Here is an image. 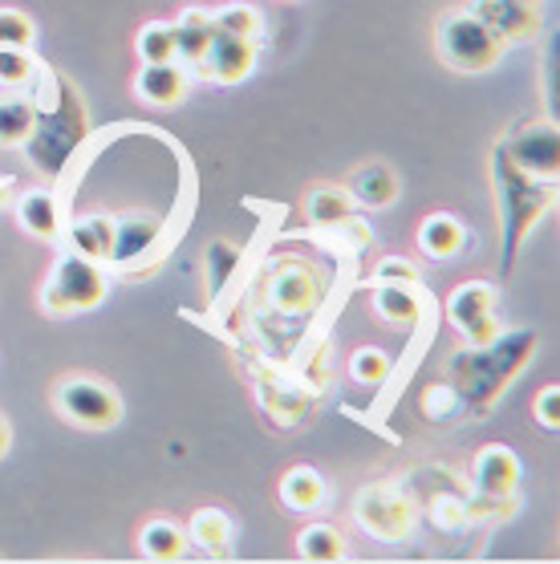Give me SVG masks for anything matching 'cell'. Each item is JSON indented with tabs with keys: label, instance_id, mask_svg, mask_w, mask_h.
<instances>
[{
	"label": "cell",
	"instance_id": "1",
	"mask_svg": "<svg viewBox=\"0 0 560 564\" xmlns=\"http://www.w3.org/2000/svg\"><path fill=\"white\" fill-rule=\"evenodd\" d=\"M540 337L532 329H511V334H496L484 346L459 349L455 358L446 361V382L455 386V394L463 398V406L487 411L496 402L516 373L528 366L532 349Z\"/></svg>",
	"mask_w": 560,
	"mask_h": 564
},
{
	"label": "cell",
	"instance_id": "2",
	"mask_svg": "<svg viewBox=\"0 0 560 564\" xmlns=\"http://www.w3.org/2000/svg\"><path fill=\"white\" fill-rule=\"evenodd\" d=\"M492 180H496L499 195V216H504V272H511L516 264V248L524 245V236L540 224L548 207L557 204V183L532 180L524 175L520 167H511V159L504 154V147L496 142V154H492Z\"/></svg>",
	"mask_w": 560,
	"mask_h": 564
},
{
	"label": "cell",
	"instance_id": "3",
	"mask_svg": "<svg viewBox=\"0 0 560 564\" xmlns=\"http://www.w3.org/2000/svg\"><path fill=\"white\" fill-rule=\"evenodd\" d=\"M57 86H62L57 90V106H53L50 115H37V127L25 139L29 163L41 175H50V180L62 175L65 163L74 159V151L86 139V106H82V98H77L69 82H57Z\"/></svg>",
	"mask_w": 560,
	"mask_h": 564
},
{
	"label": "cell",
	"instance_id": "4",
	"mask_svg": "<svg viewBox=\"0 0 560 564\" xmlns=\"http://www.w3.org/2000/svg\"><path fill=\"white\" fill-rule=\"evenodd\" d=\"M504 41L472 13V9H451L434 21V53L446 69L455 74H487L504 57Z\"/></svg>",
	"mask_w": 560,
	"mask_h": 564
},
{
	"label": "cell",
	"instance_id": "5",
	"mask_svg": "<svg viewBox=\"0 0 560 564\" xmlns=\"http://www.w3.org/2000/svg\"><path fill=\"white\" fill-rule=\"evenodd\" d=\"M106 272L98 269V260L77 257V252H62L57 264L50 269L45 284H41V308L50 317H74V313H89L106 301Z\"/></svg>",
	"mask_w": 560,
	"mask_h": 564
},
{
	"label": "cell",
	"instance_id": "6",
	"mask_svg": "<svg viewBox=\"0 0 560 564\" xmlns=\"http://www.w3.org/2000/svg\"><path fill=\"white\" fill-rule=\"evenodd\" d=\"M53 406L69 426L82 431H110L122 423V398L98 373H65L53 386Z\"/></svg>",
	"mask_w": 560,
	"mask_h": 564
},
{
	"label": "cell",
	"instance_id": "7",
	"mask_svg": "<svg viewBox=\"0 0 560 564\" xmlns=\"http://www.w3.org/2000/svg\"><path fill=\"white\" fill-rule=\"evenodd\" d=\"M354 520L369 540L402 544L419 524V503L395 484H366L354 496Z\"/></svg>",
	"mask_w": 560,
	"mask_h": 564
},
{
	"label": "cell",
	"instance_id": "8",
	"mask_svg": "<svg viewBox=\"0 0 560 564\" xmlns=\"http://www.w3.org/2000/svg\"><path fill=\"white\" fill-rule=\"evenodd\" d=\"M499 147H504V154L511 159V167H520L524 175L557 183L560 130H557L552 118H532V122H524V127H516L511 134H504Z\"/></svg>",
	"mask_w": 560,
	"mask_h": 564
},
{
	"label": "cell",
	"instance_id": "9",
	"mask_svg": "<svg viewBox=\"0 0 560 564\" xmlns=\"http://www.w3.org/2000/svg\"><path fill=\"white\" fill-rule=\"evenodd\" d=\"M446 321L463 334L467 346H484L499 334L496 329V289L487 281H463L446 296Z\"/></svg>",
	"mask_w": 560,
	"mask_h": 564
},
{
	"label": "cell",
	"instance_id": "10",
	"mask_svg": "<svg viewBox=\"0 0 560 564\" xmlns=\"http://www.w3.org/2000/svg\"><path fill=\"white\" fill-rule=\"evenodd\" d=\"M321 296H325V276L313 272L301 260H284L272 276H268V301L277 313H289V317H309L317 313Z\"/></svg>",
	"mask_w": 560,
	"mask_h": 564
},
{
	"label": "cell",
	"instance_id": "11",
	"mask_svg": "<svg viewBox=\"0 0 560 564\" xmlns=\"http://www.w3.org/2000/svg\"><path fill=\"white\" fill-rule=\"evenodd\" d=\"M524 479V463L508 443H487L472 459V488L484 500H516Z\"/></svg>",
	"mask_w": 560,
	"mask_h": 564
},
{
	"label": "cell",
	"instance_id": "12",
	"mask_svg": "<svg viewBox=\"0 0 560 564\" xmlns=\"http://www.w3.org/2000/svg\"><path fill=\"white\" fill-rule=\"evenodd\" d=\"M195 69L207 82H216V86H240L244 77L256 69V41L231 37V33H219L216 29L212 41H207V50L200 53Z\"/></svg>",
	"mask_w": 560,
	"mask_h": 564
},
{
	"label": "cell",
	"instance_id": "13",
	"mask_svg": "<svg viewBox=\"0 0 560 564\" xmlns=\"http://www.w3.org/2000/svg\"><path fill=\"white\" fill-rule=\"evenodd\" d=\"M504 45L528 41L540 33V4H516V0H472L467 4Z\"/></svg>",
	"mask_w": 560,
	"mask_h": 564
},
{
	"label": "cell",
	"instance_id": "14",
	"mask_svg": "<svg viewBox=\"0 0 560 564\" xmlns=\"http://www.w3.org/2000/svg\"><path fill=\"white\" fill-rule=\"evenodd\" d=\"M369 305H374V313L386 325H395V329H414L422 321V313H427L419 284H395V281L369 284Z\"/></svg>",
	"mask_w": 560,
	"mask_h": 564
},
{
	"label": "cell",
	"instance_id": "15",
	"mask_svg": "<svg viewBox=\"0 0 560 564\" xmlns=\"http://www.w3.org/2000/svg\"><path fill=\"white\" fill-rule=\"evenodd\" d=\"M134 94L147 106L171 110L187 98V69L179 62H142L139 74H134Z\"/></svg>",
	"mask_w": 560,
	"mask_h": 564
},
{
	"label": "cell",
	"instance_id": "16",
	"mask_svg": "<svg viewBox=\"0 0 560 564\" xmlns=\"http://www.w3.org/2000/svg\"><path fill=\"white\" fill-rule=\"evenodd\" d=\"M414 245L427 260H455L467 248V228L455 212H431V216H422Z\"/></svg>",
	"mask_w": 560,
	"mask_h": 564
},
{
	"label": "cell",
	"instance_id": "17",
	"mask_svg": "<svg viewBox=\"0 0 560 564\" xmlns=\"http://www.w3.org/2000/svg\"><path fill=\"white\" fill-rule=\"evenodd\" d=\"M17 224L37 236V240H57L65 228V212H62V195L50 192V187H33L17 199Z\"/></svg>",
	"mask_w": 560,
	"mask_h": 564
},
{
	"label": "cell",
	"instance_id": "18",
	"mask_svg": "<svg viewBox=\"0 0 560 564\" xmlns=\"http://www.w3.org/2000/svg\"><path fill=\"white\" fill-rule=\"evenodd\" d=\"M187 544L207 556H231V544H236L231 516L224 508H195L187 520Z\"/></svg>",
	"mask_w": 560,
	"mask_h": 564
},
{
	"label": "cell",
	"instance_id": "19",
	"mask_svg": "<svg viewBox=\"0 0 560 564\" xmlns=\"http://www.w3.org/2000/svg\"><path fill=\"white\" fill-rule=\"evenodd\" d=\"M280 503L284 508H293V512H317L321 503L330 500V479L317 471V467H289V471L280 475Z\"/></svg>",
	"mask_w": 560,
	"mask_h": 564
},
{
	"label": "cell",
	"instance_id": "20",
	"mask_svg": "<svg viewBox=\"0 0 560 564\" xmlns=\"http://www.w3.org/2000/svg\"><path fill=\"white\" fill-rule=\"evenodd\" d=\"M345 195L362 207H390L398 199V175L386 163H362L349 171Z\"/></svg>",
	"mask_w": 560,
	"mask_h": 564
},
{
	"label": "cell",
	"instance_id": "21",
	"mask_svg": "<svg viewBox=\"0 0 560 564\" xmlns=\"http://www.w3.org/2000/svg\"><path fill=\"white\" fill-rule=\"evenodd\" d=\"M187 528H179L175 520H166V516H154L147 524L139 528V552L147 561H163V564H175L187 556Z\"/></svg>",
	"mask_w": 560,
	"mask_h": 564
},
{
	"label": "cell",
	"instance_id": "22",
	"mask_svg": "<svg viewBox=\"0 0 560 564\" xmlns=\"http://www.w3.org/2000/svg\"><path fill=\"white\" fill-rule=\"evenodd\" d=\"M65 240H69V252L89 260H110V248H115V219L106 216H77L65 224Z\"/></svg>",
	"mask_w": 560,
	"mask_h": 564
},
{
	"label": "cell",
	"instance_id": "23",
	"mask_svg": "<svg viewBox=\"0 0 560 564\" xmlns=\"http://www.w3.org/2000/svg\"><path fill=\"white\" fill-rule=\"evenodd\" d=\"M171 29H175V62H192V65L200 62V53L207 50V41L216 33L207 9H183L171 21Z\"/></svg>",
	"mask_w": 560,
	"mask_h": 564
},
{
	"label": "cell",
	"instance_id": "24",
	"mask_svg": "<svg viewBox=\"0 0 560 564\" xmlns=\"http://www.w3.org/2000/svg\"><path fill=\"white\" fill-rule=\"evenodd\" d=\"M345 552H349L345 549V536L333 524L313 520V524H305L297 532V556H301V561L333 564V561H345Z\"/></svg>",
	"mask_w": 560,
	"mask_h": 564
},
{
	"label": "cell",
	"instance_id": "25",
	"mask_svg": "<svg viewBox=\"0 0 560 564\" xmlns=\"http://www.w3.org/2000/svg\"><path fill=\"white\" fill-rule=\"evenodd\" d=\"M349 195H345V187H333V183H317V187H309L305 192V219L313 224V228H330V224H337V219L349 216Z\"/></svg>",
	"mask_w": 560,
	"mask_h": 564
},
{
	"label": "cell",
	"instance_id": "26",
	"mask_svg": "<svg viewBox=\"0 0 560 564\" xmlns=\"http://www.w3.org/2000/svg\"><path fill=\"white\" fill-rule=\"evenodd\" d=\"M37 127V106L29 98H4L0 102V147H21Z\"/></svg>",
	"mask_w": 560,
	"mask_h": 564
},
{
	"label": "cell",
	"instance_id": "27",
	"mask_svg": "<svg viewBox=\"0 0 560 564\" xmlns=\"http://www.w3.org/2000/svg\"><path fill=\"white\" fill-rule=\"evenodd\" d=\"M139 62H175V29L171 21H147L134 37Z\"/></svg>",
	"mask_w": 560,
	"mask_h": 564
},
{
	"label": "cell",
	"instance_id": "28",
	"mask_svg": "<svg viewBox=\"0 0 560 564\" xmlns=\"http://www.w3.org/2000/svg\"><path fill=\"white\" fill-rule=\"evenodd\" d=\"M395 373V361H390V354L378 346H357L354 354H349V378L362 386H383L386 378Z\"/></svg>",
	"mask_w": 560,
	"mask_h": 564
},
{
	"label": "cell",
	"instance_id": "29",
	"mask_svg": "<svg viewBox=\"0 0 560 564\" xmlns=\"http://www.w3.org/2000/svg\"><path fill=\"white\" fill-rule=\"evenodd\" d=\"M204 269H207V289L212 293H224L231 281V272L240 269V248L231 240H212L204 252Z\"/></svg>",
	"mask_w": 560,
	"mask_h": 564
},
{
	"label": "cell",
	"instance_id": "30",
	"mask_svg": "<svg viewBox=\"0 0 560 564\" xmlns=\"http://www.w3.org/2000/svg\"><path fill=\"white\" fill-rule=\"evenodd\" d=\"M212 25L219 33H231V37H244V41H260V33H265V21H260V13H256L252 4H224V9L212 13Z\"/></svg>",
	"mask_w": 560,
	"mask_h": 564
},
{
	"label": "cell",
	"instance_id": "31",
	"mask_svg": "<svg viewBox=\"0 0 560 564\" xmlns=\"http://www.w3.org/2000/svg\"><path fill=\"white\" fill-rule=\"evenodd\" d=\"M154 240V224L147 219H122L115 224V248H110V260H134L142 252H151Z\"/></svg>",
	"mask_w": 560,
	"mask_h": 564
},
{
	"label": "cell",
	"instance_id": "32",
	"mask_svg": "<svg viewBox=\"0 0 560 564\" xmlns=\"http://www.w3.org/2000/svg\"><path fill=\"white\" fill-rule=\"evenodd\" d=\"M419 411L431 419V423H451L459 411H463V398L455 394L451 382H431L419 398Z\"/></svg>",
	"mask_w": 560,
	"mask_h": 564
},
{
	"label": "cell",
	"instance_id": "33",
	"mask_svg": "<svg viewBox=\"0 0 560 564\" xmlns=\"http://www.w3.org/2000/svg\"><path fill=\"white\" fill-rule=\"evenodd\" d=\"M37 62H33V50H13V45H0V86H29Z\"/></svg>",
	"mask_w": 560,
	"mask_h": 564
},
{
	"label": "cell",
	"instance_id": "34",
	"mask_svg": "<svg viewBox=\"0 0 560 564\" xmlns=\"http://www.w3.org/2000/svg\"><path fill=\"white\" fill-rule=\"evenodd\" d=\"M427 512H431V520H434V528H443V532H455V528H463V524H472L467 520V500L463 496H434L431 503H427Z\"/></svg>",
	"mask_w": 560,
	"mask_h": 564
},
{
	"label": "cell",
	"instance_id": "35",
	"mask_svg": "<svg viewBox=\"0 0 560 564\" xmlns=\"http://www.w3.org/2000/svg\"><path fill=\"white\" fill-rule=\"evenodd\" d=\"M33 21L21 9H0V45H13V50H33Z\"/></svg>",
	"mask_w": 560,
	"mask_h": 564
},
{
	"label": "cell",
	"instance_id": "36",
	"mask_svg": "<svg viewBox=\"0 0 560 564\" xmlns=\"http://www.w3.org/2000/svg\"><path fill=\"white\" fill-rule=\"evenodd\" d=\"M532 419L540 431H548V435H557L560 431V386L548 382L540 394L532 398Z\"/></svg>",
	"mask_w": 560,
	"mask_h": 564
},
{
	"label": "cell",
	"instance_id": "37",
	"mask_svg": "<svg viewBox=\"0 0 560 564\" xmlns=\"http://www.w3.org/2000/svg\"><path fill=\"white\" fill-rule=\"evenodd\" d=\"M374 281H395V284H419V269L402 257H386L378 260V269H374Z\"/></svg>",
	"mask_w": 560,
	"mask_h": 564
},
{
	"label": "cell",
	"instance_id": "38",
	"mask_svg": "<svg viewBox=\"0 0 560 564\" xmlns=\"http://www.w3.org/2000/svg\"><path fill=\"white\" fill-rule=\"evenodd\" d=\"M9 447H13V426H9V419L0 414V459L9 455Z\"/></svg>",
	"mask_w": 560,
	"mask_h": 564
},
{
	"label": "cell",
	"instance_id": "39",
	"mask_svg": "<svg viewBox=\"0 0 560 564\" xmlns=\"http://www.w3.org/2000/svg\"><path fill=\"white\" fill-rule=\"evenodd\" d=\"M9 192H13V180H4V175H0V207L9 204Z\"/></svg>",
	"mask_w": 560,
	"mask_h": 564
},
{
	"label": "cell",
	"instance_id": "40",
	"mask_svg": "<svg viewBox=\"0 0 560 564\" xmlns=\"http://www.w3.org/2000/svg\"><path fill=\"white\" fill-rule=\"evenodd\" d=\"M516 4H540V0H516Z\"/></svg>",
	"mask_w": 560,
	"mask_h": 564
}]
</instances>
